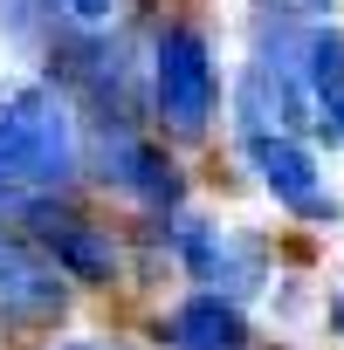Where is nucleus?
Here are the masks:
<instances>
[{
    "label": "nucleus",
    "instance_id": "nucleus-1",
    "mask_svg": "<svg viewBox=\"0 0 344 350\" xmlns=\"http://www.w3.org/2000/svg\"><path fill=\"white\" fill-rule=\"evenodd\" d=\"M76 172V131L56 90H14L0 103V220H28Z\"/></svg>",
    "mask_w": 344,
    "mask_h": 350
},
{
    "label": "nucleus",
    "instance_id": "nucleus-2",
    "mask_svg": "<svg viewBox=\"0 0 344 350\" xmlns=\"http://www.w3.org/2000/svg\"><path fill=\"white\" fill-rule=\"evenodd\" d=\"M151 96H158V117L180 137L207 131V117H214V62H207V35L200 28H165L158 35Z\"/></svg>",
    "mask_w": 344,
    "mask_h": 350
},
{
    "label": "nucleus",
    "instance_id": "nucleus-3",
    "mask_svg": "<svg viewBox=\"0 0 344 350\" xmlns=\"http://www.w3.org/2000/svg\"><path fill=\"white\" fill-rule=\"evenodd\" d=\"M69 309V275L56 254H42L35 241L0 227V323L14 329H42Z\"/></svg>",
    "mask_w": 344,
    "mask_h": 350
},
{
    "label": "nucleus",
    "instance_id": "nucleus-4",
    "mask_svg": "<svg viewBox=\"0 0 344 350\" xmlns=\"http://www.w3.org/2000/svg\"><path fill=\"white\" fill-rule=\"evenodd\" d=\"M248 158H255V172H262V186H269L289 213H303V220H337V200L323 193V172H317V158L296 144V131H282V124H248Z\"/></svg>",
    "mask_w": 344,
    "mask_h": 350
},
{
    "label": "nucleus",
    "instance_id": "nucleus-5",
    "mask_svg": "<svg viewBox=\"0 0 344 350\" xmlns=\"http://www.w3.org/2000/svg\"><path fill=\"white\" fill-rule=\"evenodd\" d=\"M296 76H303V96H310L317 124L330 131V144H344V28H337V21L303 28V42H296Z\"/></svg>",
    "mask_w": 344,
    "mask_h": 350
},
{
    "label": "nucleus",
    "instance_id": "nucleus-6",
    "mask_svg": "<svg viewBox=\"0 0 344 350\" xmlns=\"http://www.w3.org/2000/svg\"><path fill=\"white\" fill-rule=\"evenodd\" d=\"M165 343L172 350H248V316L228 295H193L165 316Z\"/></svg>",
    "mask_w": 344,
    "mask_h": 350
},
{
    "label": "nucleus",
    "instance_id": "nucleus-7",
    "mask_svg": "<svg viewBox=\"0 0 344 350\" xmlns=\"http://www.w3.org/2000/svg\"><path fill=\"white\" fill-rule=\"evenodd\" d=\"M186 268H193L200 282H221V288H234V295L262 288V254H255L248 241L221 234V227H186Z\"/></svg>",
    "mask_w": 344,
    "mask_h": 350
},
{
    "label": "nucleus",
    "instance_id": "nucleus-8",
    "mask_svg": "<svg viewBox=\"0 0 344 350\" xmlns=\"http://www.w3.org/2000/svg\"><path fill=\"white\" fill-rule=\"evenodd\" d=\"M117 179L131 186V193H145V200H172V193H180V179H172V165L151 151V144H117Z\"/></svg>",
    "mask_w": 344,
    "mask_h": 350
},
{
    "label": "nucleus",
    "instance_id": "nucleus-9",
    "mask_svg": "<svg viewBox=\"0 0 344 350\" xmlns=\"http://www.w3.org/2000/svg\"><path fill=\"white\" fill-rule=\"evenodd\" d=\"M42 14H49L42 0H0V21H8V35H21V42L42 35Z\"/></svg>",
    "mask_w": 344,
    "mask_h": 350
},
{
    "label": "nucleus",
    "instance_id": "nucleus-10",
    "mask_svg": "<svg viewBox=\"0 0 344 350\" xmlns=\"http://www.w3.org/2000/svg\"><path fill=\"white\" fill-rule=\"evenodd\" d=\"M62 8H69L83 28H97V21H110V14H117V0H62Z\"/></svg>",
    "mask_w": 344,
    "mask_h": 350
},
{
    "label": "nucleus",
    "instance_id": "nucleus-11",
    "mask_svg": "<svg viewBox=\"0 0 344 350\" xmlns=\"http://www.w3.org/2000/svg\"><path fill=\"white\" fill-rule=\"evenodd\" d=\"M330 316H337V323H344V302H337V309H330Z\"/></svg>",
    "mask_w": 344,
    "mask_h": 350
}]
</instances>
